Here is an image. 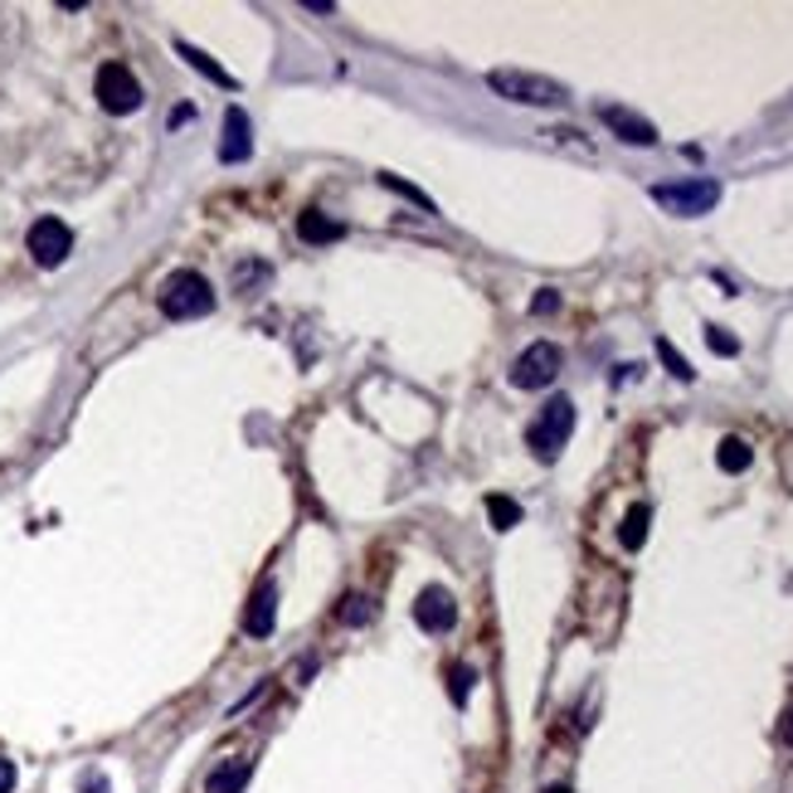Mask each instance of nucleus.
<instances>
[{
	"label": "nucleus",
	"mask_w": 793,
	"mask_h": 793,
	"mask_svg": "<svg viewBox=\"0 0 793 793\" xmlns=\"http://www.w3.org/2000/svg\"><path fill=\"white\" fill-rule=\"evenodd\" d=\"M706 346L716 351V356H740V341L726 332V326H706Z\"/></svg>",
	"instance_id": "obj_20"
},
{
	"label": "nucleus",
	"mask_w": 793,
	"mask_h": 793,
	"mask_svg": "<svg viewBox=\"0 0 793 793\" xmlns=\"http://www.w3.org/2000/svg\"><path fill=\"white\" fill-rule=\"evenodd\" d=\"M83 793H113V789H107V779H83Z\"/></svg>",
	"instance_id": "obj_25"
},
{
	"label": "nucleus",
	"mask_w": 793,
	"mask_h": 793,
	"mask_svg": "<svg viewBox=\"0 0 793 793\" xmlns=\"http://www.w3.org/2000/svg\"><path fill=\"white\" fill-rule=\"evenodd\" d=\"M249 774H253V764H249V760H225L210 779H205V793H243Z\"/></svg>",
	"instance_id": "obj_12"
},
{
	"label": "nucleus",
	"mask_w": 793,
	"mask_h": 793,
	"mask_svg": "<svg viewBox=\"0 0 793 793\" xmlns=\"http://www.w3.org/2000/svg\"><path fill=\"white\" fill-rule=\"evenodd\" d=\"M371 618V599L365 594H351L346 604H341V624H365Z\"/></svg>",
	"instance_id": "obj_22"
},
{
	"label": "nucleus",
	"mask_w": 793,
	"mask_h": 793,
	"mask_svg": "<svg viewBox=\"0 0 793 793\" xmlns=\"http://www.w3.org/2000/svg\"><path fill=\"white\" fill-rule=\"evenodd\" d=\"M273 624H278V584L263 580L259 589H253L249 608H243V633H249V638H268Z\"/></svg>",
	"instance_id": "obj_11"
},
{
	"label": "nucleus",
	"mask_w": 793,
	"mask_h": 793,
	"mask_svg": "<svg viewBox=\"0 0 793 793\" xmlns=\"http://www.w3.org/2000/svg\"><path fill=\"white\" fill-rule=\"evenodd\" d=\"M570 434H575V399H570V395H555L551 405L541 409V419L531 424L526 444H531V453L541 458V462H555L560 448L570 444Z\"/></svg>",
	"instance_id": "obj_2"
},
{
	"label": "nucleus",
	"mask_w": 793,
	"mask_h": 793,
	"mask_svg": "<svg viewBox=\"0 0 793 793\" xmlns=\"http://www.w3.org/2000/svg\"><path fill=\"white\" fill-rule=\"evenodd\" d=\"M487 88L507 103H521V107H565L570 103V88L545 73H526V69H492L487 73Z\"/></svg>",
	"instance_id": "obj_1"
},
{
	"label": "nucleus",
	"mask_w": 793,
	"mask_h": 793,
	"mask_svg": "<svg viewBox=\"0 0 793 793\" xmlns=\"http://www.w3.org/2000/svg\"><path fill=\"white\" fill-rule=\"evenodd\" d=\"M487 517H492V526H497V531L521 526V507L511 502V497H487Z\"/></svg>",
	"instance_id": "obj_17"
},
{
	"label": "nucleus",
	"mask_w": 793,
	"mask_h": 793,
	"mask_svg": "<svg viewBox=\"0 0 793 793\" xmlns=\"http://www.w3.org/2000/svg\"><path fill=\"white\" fill-rule=\"evenodd\" d=\"M545 793H570V789H565V784H555V789H545Z\"/></svg>",
	"instance_id": "obj_26"
},
{
	"label": "nucleus",
	"mask_w": 793,
	"mask_h": 793,
	"mask_svg": "<svg viewBox=\"0 0 793 793\" xmlns=\"http://www.w3.org/2000/svg\"><path fill=\"white\" fill-rule=\"evenodd\" d=\"M414 624H419L424 633H448L458 624V604H453V594L444 589V584H429V589L414 599Z\"/></svg>",
	"instance_id": "obj_8"
},
{
	"label": "nucleus",
	"mask_w": 793,
	"mask_h": 793,
	"mask_svg": "<svg viewBox=\"0 0 793 793\" xmlns=\"http://www.w3.org/2000/svg\"><path fill=\"white\" fill-rule=\"evenodd\" d=\"M789 740H793V726H789Z\"/></svg>",
	"instance_id": "obj_27"
},
{
	"label": "nucleus",
	"mask_w": 793,
	"mask_h": 793,
	"mask_svg": "<svg viewBox=\"0 0 793 793\" xmlns=\"http://www.w3.org/2000/svg\"><path fill=\"white\" fill-rule=\"evenodd\" d=\"M657 356H662V365H667V371L677 375V380H697V371H691V361L681 356V351L672 346V341H662V336H657Z\"/></svg>",
	"instance_id": "obj_18"
},
{
	"label": "nucleus",
	"mask_w": 793,
	"mask_h": 793,
	"mask_svg": "<svg viewBox=\"0 0 793 793\" xmlns=\"http://www.w3.org/2000/svg\"><path fill=\"white\" fill-rule=\"evenodd\" d=\"M10 789H15V764L0 760V793H10Z\"/></svg>",
	"instance_id": "obj_24"
},
{
	"label": "nucleus",
	"mask_w": 793,
	"mask_h": 793,
	"mask_svg": "<svg viewBox=\"0 0 793 793\" xmlns=\"http://www.w3.org/2000/svg\"><path fill=\"white\" fill-rule=\"evenodd\" d=\"M380 186H389L395 195H405V200H414V205H419V210H429V215H434V200H429V195H424V190H414L409 180H399V176H380Z\"/></svg>",
	"instance_id": "obj_21"
},
{
	"label": "nucleus",
	"mask_w": 793,
	"mask_h": 793,
	"mask_svg": "<svg viewBox=\"0 0 793 793\" xmlns=\"http://www.w3.org/2000/svg\"><path fill=\"white\" fill-rule=\"evenodd\" d=\"M448 697H453V706H468V697H472V667H453V672H448Z\"/></svg>",
	"instance_id": "obj_19"
},
{
	"label": "nucleus",
	"mask_w": 793,
	"mask_h": 793,
	"mask_svg": "<svg viewBox=\"0 0 793 793\" xmlns=\"http://www.w3.org/2000/svg\"><path fill=\"white\" fill-rule=\"evenodd\" d=\"M560 346L555 341H535V346H526L517 356V365H511V385L517 389H545L560 375Z\"/></svg>",
	"instance_id": "obj_6"
},
{
	"label": "nucleus",
	"mask_w": 793,
	"mask_h": 793,
	"mask_svg": "<svg viewBox=\"0 0 793 793\" xmlns=\"http://www.w3.org/2000/svg\"><path fill=\"white\" fill-rule=\"evenodd\" d=\"M653 200L662 205L667 215H681V219H697V215H711L721 205V186L716 180H677V186H653Z\"/></svg>",
	"instance_id": "obj_4"
},
{
	"label": "nucleus",
	"mask_w": 793,
	"mask_h": 793,
	"mask_svg": "<svg viewBox=\"0 0 793 793\" xmlns=\"http://www.w3.org/2000/svg\"><path fill=\"white\" fill-rule=\"evenodd\" d=\"M253 156V132H249V113L243 107H229L225 113V142H219V161L239 166Z\"/></svg>",
	"instance_id": "obj_10"
},
{
	"label": "nucleus",
	"mask_w": 793,
	"mask_h": 793,
	"mask_svg": "<svg viewBox=\"0 0 793 793\" xmlns=\"http://www.w3.org/2000/svg\"><path fill=\"white\" fill-rule=\"evenodd\" d=\"M298 234L307 239V243H336L341 239V225H336V219H326L322 210H307V215L298 219Z\"/></svg>",
	"instance_id": "obj_14"
},
{
	"label": "nucleus",
	"mask_w": 793,
	"mask_h": 793,
	"mask_svg": "<svg viewBox=\"0 0 793 793\" xmlns=\"http://www.w3.org/2000/svg\"><path fill=\"white\" fill-rule=\"evenodd\" d=\"M176 54L186 59V64H190L195 73H205V79H215V83H225V88H234V79H229V73L219 69L210 54H205V49H195V44H186V40H180V44H176Z\"/></svg>",
	"instance_id": "obj_15"
},
{
	"label": "nucleus",
	"mask_w": 793,
	"mask_h": 793,
	"mask_svg": "<svg viewBox=\"0 0 793 793\" xmlns=\"http://www.w3.org/2000/svg\"><path fill=\"white\" fill-rule=\"evenodd\" d=\"M69 249H73V234H69L64 219L44 215V219H34L30 225V253H34V263L40 268H59L69 259Z\"/></svg>",
	"instance_id": "obj_7"
},
{
	"label": "nucleus",
	"mask_w": 793,
	"mask_h": 793,
	"mask_svg": "<svg viewBox=\"0 0 793 793\" xmlns=\"http://www.w3.org/2000/svg\"><path fill=\"white\" fill-rule=\"evenodd\" d=\"M599 117H604V127L614 132L618 142H628V146H657V127L648 117H638L633 107H618V103H604L599 107Z\"/></svg>",
	"instance_id": "obj_9"
},
{
	"label": "nucleus",
	"mask_w": 793,
	"mask_h": 793,
	"mask_svg": "<svg viewBox=\"0 0 793 793\" xmlns=\"http://www.w3.org/2000/svg\"><path fill=\"white\" fill-rule=\"evenodd\" d=\"M716 462H721V472H745L750 462H754V453H750L745 438H726L721 453H716Z\"/></svg>",
	"instance_id": "obj_16"
},
{
	"label": "nucleus",
	"mask_w": 793,
	"mask_h": 793,
	"mask_svg": "<svg viewBox=\"0 0 793 793\" xmlns=\"http://www.w3.org/2000/svg\"><path fill=\"white\" fill-rule=\"evenodd\" d=\"M555 307H560V298H555V292H551V288H545V292H541V298H535V302H531V312H535V316H551Z\"/></svg>",
	"instance_id": "obj_23"
},
{
	"label": "nucleus",
	"mask_w": 793,
	"mask_h": 793,
	"mask_svg": "<svg viewBox=\"0 0 793 793\" xmlns=\"http://www.w3.org/2000/svg\"><path fill=\"white\" fill-rule=\"evenodd\" d=\"M648 526H653V511L648 507H633L624 517V526H618V541H624V551H643V541H648Z\"/></svg>",
	"instance_id": "obj_13"
},
{
	"label": "nucleus",
	"mask_w": 793,
	"mask_h": 793,
	"mask_svg": "<svg viewBox=\"0 0 793 793\" xmlns=\"http://www.w3.org/2000/svg\"><path fill=\"white\" fill-rule=\"evenodd\" d=\"M93 93H97V103H103V113H117V117L142 107V83H137V73H132L127 64H103L97 69Z\"/></svg>",
	"instance_id": "obj_5"
},
{
	"label": "nucleus",
	"mask_w": 793,
	"mask_h": 793,
	"mask_svg": "<svg viewBox=\"0 0 793 793\" xmlns=\"http://www.w3.org/2000/svg\"><path fill=\"white\" fill-rule=\"evenodd\" d=\"M161 312L170 316V322H190V316L215 312V288L205 283L200 273L180 268V273H170L161 283Z\"/></svg>",
	"instance_id": "obj_3"
}]
</instances>
